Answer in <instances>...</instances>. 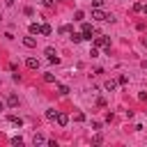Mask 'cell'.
<instances>
[{
	"label": "cell",
	"mask_w": 147,
	"mask_h": 147,
	"mask_svg": "<svg viewBox=\"0 0 147 147\" xmlns=\"http://www.w3.org/2000/svg\"><path fill=\"white\" fill-rule=\"evenodd\" d=\"M51 32H53V30H51V25H48V23H44V25H41V34H44V37H48Z\"/></svg>",
	"instance_id": "9a60e30c"
},
{
	"label": "cell",
	"mask_w": 147,
	"mask_h": 147,
	"mask_svg": "<svg viewBox=\"0 0 147 147\" xmlns=\"http://www.w3.org/2000/svg\"><path fill=\"white\" fill-rule=\"evenodd\" d=\"M145 44H147V39H145Z\"/></svg>",
	"instance_id": "f546056e"
},
{
	"label": "cell",
	"mask_w": 147,
	"mask_h": 147,
	"mask_svg": "<svg viewBox=\"0 0 147 147\" xmlns=\"http://www.w3.org/2000/svg\"><path fill=\"white\" fill-rule=\"evenodd\" d=\"M71 41L74 44H80L83 41V32H71Z\"/></svg>",
	"instance_id": "7c38bea8"
},
{
	"label": "cell",
	"mask_w": 147,
	"mask_h": 147,
	"mask_svg": "<svg viewBox=\"0 0 147 147\" xmlns=\"http://www.w3.org/2000/svg\"><path fill=\"white\" fill-rule=\"evenodd\" d=\"M25 64H28V69H39V60L37 57H28Z\"/></svg>",
	"instance_id": "52a82bcc"
},
{
	"label": "cell",
	"mask_w": 147,
	"mask_h": 147,
	"mask_svg": "<svg viewBox=\"0 0 147 147\" xmlns=\"http://www.w3.org/2000/svg\"><path fill=\"white\" fill-rule=\"evenodd\" d=\"M2 110H5V103H2V101H0V113H2Z\"/></svg>",
	"instance_id": "83f0119b"
},
{
	"label": "cell",
	"mask_w": 147,
	"mask_h": 147,
	"mask_svg": "<svg viewBox=\"0 0 147 147\" xmlns=\"http://www.w3.org/2000/svg\"><path fill=\"white\" fill-rule=\"evenodd\" d=\"M23 46L34 48V46H37V39H34V37H23Z\"/></svg>",
	"instance_id": "8992f818"
},
{
	"label": "cell",
	"mask_w": 147,
	"mask_h": 147,
	"mask_svg": "<svg viewBox=\"0 0 147 147\" xmlns=\"http://www.w3.org/2000/svg\"><path fill=\"white\" fill-rule=\"evenodd\" d=\"M83 16H85L83 11H76V14H74V21H83Z\"/></svg>",
	"instance_id": "7402d4cb"
},
{
	"label": "cell",
	"mask_w": 147,
	"mask_h": 147,
	"mask_svg": "<svg viewBox=\"0 0 147 147\" xmlns=\"http://www.w3.org/2000/svg\"><path fill=\"white\" fill-rule=\"evenodd\" d=\"M11 145H14V147H21V145H23V138H21V136H14V138H11Z\"/></svg>",
	"instance_id": "e0dca14e"
},
{
	"label": "cell",
	"mask_w": 147,
	"mask_h": 147,
	"mask_svg": "<svg viewBox=\"0 0 147 147\" xmlns=\"http://www.w3.org/2000/svg\"><path fill=\"white\" fill-rule=\"evenodd\" d=\"M142 11H145V14H147V5H142Z\"/></svg>",
	"instance_id": "f1b7e54d"
},
{
	"label": "cell",
	"mask_w": 147,
	"mask_h": 147,
	"mask_svg": "<svg viewBox=\"0 0 147 147\" xmlns=\"http://www.w3.org/2000/svg\"><path fill=\"white\" fill-rule=\"evenodd\" d=\"M44 2V7H53V0H41Z\"/></svg>",
	"instance_id": "484cf974"
},
{
	"label": "cell",
	"mask_w": 147,
	"mask_h": 147,
	"mask_svg": "<svg viewBox=\"0 0 147 147\" xmlns=\"http://www.w3.org/2000/svg\"><path fill=\"white\" fill-rule=\"evenodd\" d=\"M28 30H30V34H41V25L39 23H30Z\"/></svg>",
	"instance_id": "ba28073f"
},
{
	"label": "cell",
	"mask_w": 147,
	"mask_h": 147,
	"mask_svg": "<svg viewBox=\"0 0 147 147\" xmlns=\"http://www.w3.org/2000/svg\"><path fill=\"white\" fill-rule=\"evenodd\" d=\"M55 122H57L60 126H67V124H69V115H67V113H57V117H55Z\"/></svg>",
	"instance_id": "5b68a950"
},
{
	"label": "cell",
	"mask_w": 147,
	"mask_h": 147,
	"mask_svg": "<svg viewBox=\"0 0 147 147\" xmlns=\"http://www.w3.org/2000/svg\"><path fill=\"white\" fill-rule=\"evenodd\" d=\"M90 55H92V57H99V48H96V46H92V51H90Z\"/></svg>",
	"instance_id": "603a6c76"
},
{
	"label": "cell",
	"mask_w": 147,
	"mask_h": 147,
	"mask_svg": "<svg viewBox=\"0 0 147 147\" xmlns=\"http://www.w3.org/2000/svg\"><path fill=\"white\" fill-rule=\"evenodd\" d=\"M103 2H106V0H92V5H94V9H101V7H103Z\"/></svg>",
	"instance_id": "ffe728a7"
},
{
	"label": "cell",
	"mask_w": 147,
	"mask_h": 147,
	"mask_svg": "<svg viewBox=\"0 0 147 147\" xmlns=\"http://www.w3.org/2000/svg\"><path fill=\"white\" fill-rule=\"evenodd\" d=\"M80 32H83V39H87V41H92V37H96V30L92 28V23H83Z\"/></svg>",
	"instance_id": "6da1fadb"
},
{
	"label": "cell",
	"mask_w": 147,
	"mask_h": 147,
	"mask_svg": "<svg viewBox=\"0 0 147 147\" xmlns=\"http://www.w3.org/2000/svg\"><path fill=\"white\" fill-rule=\"evenodd\" d=\"M5 5H7V7H11V5H14V0H5Z\"/></svg>",
	"instance_id": "4316f807"
},
{
	"label": "cell",
	"mask_w": 147,
	"mask_h": 147,
	"mask_svg": "<svg viewBox=\"0 0 147 147\" xmlns=\"http://www.w3.org/2000/svg\"><path fill=\"white\" fill-rule=\"evenodd\" d=\"M74 119H76V122H85V115H83V113H76Z\"/></svg>",
	"instance_id": "44dd1931"
},
{
	"label": "cell",
	"mask_w": 147,
	"mask_h": 147,
	"mask_svg": "<svg viewBox=\"0 0 147 147\" xmlns=\"http://www.w3.org/2000/svg\"><path fill=\"white\" fill-rule=\"evenodd\" d=\"M92 18L94 21H115L110 14H106L103 9H92Z\"/></svg>",
	"instance_id": "7a4b0ae2"
},
{
	"label": "cell",
	"mask_w": 147,
	"mask_h": 147,
	"mask_svg": "<svg viewBox=\"0 0 147 147\" xmlns=\"http://www.w3.org/2000/svg\"><path fill=\"white\" fill-rule=\"evenodd\" d=\"M44 115H46V119H51V122H55V117H57V110H55V108H48V110H46Z\"/></svg>",
	"instance_id": "9c48e42d"
},
{
	"label": "cell",
	"mask_w": 147,
	"mask_h": 147,
	"mask_svg": "<svg viewBox=\"0 0 147 147\" xmlns=\"http://www.w3.org/2000/svg\"><path fill=\"white\" fill-rule=\"evenodd\" d=\"M46 57H48V62H60V57H57V53H55V48H46Z\"/></svg>",
	"instance_id": "277c9868"
},
{
	"label": "cell",
	"mask_w": 147,
	"mask_h": 147,
	"mask_svg": "<svg viewBox=\"0 0 147 147\" xmlns=\"http://www.w3.org/2000/svg\"><path fill=\"white\" fill-rule=\"evenodd\" d=\"M9 122H11L14 126H23V119H21V117H16V115H9Z\"/></svg>",
	"instance_id": "4fadbf2b"
},
{
	"label": "cell",
	"mask_w": 147,
	"mask_h": 147,
	"mask_svg": "<svg viewBox=\"0 0 147 147\" xmlns=\"http://www.w3.org/2000/svg\"><path fill=\"white\" fill-rule=\"evenodd\" d=\"M32 142H34V145H44V142H48V140L44 138V133H34V138H32Z\"/></svg>",
	"instance_id": "30bf717a"
},
{
	"label": "cell",
	"mask_w": 147,
	"mask_h": 147,
	"mask_svg": "<svg viewBox=\"0 0 147 147\" xmlns=\"http://www.w3.org/2000/svg\"><path fill=\"white\" fill-rule=\"evenodd\" d=\"M103 87H106L108 92H113V90L117 87V80H106V85H103Z\"/></svg>",
	"instance_id": "5bb4252c"
},
{
	"label": "cell",
	"mask_w": 147,
	"mask_h": 147,
	"mask_svg": "<svg viewBox=\"0 0 147 147\" xmlns=\"http://www.w3.org/2000/svg\"><path fill=\"white\" fill-rule=\"evenodd\" d=\"M133 11H142V5L140 2H133Z\"/></svg>",
	"instance_id": "d4e9b609"
},
{
	"label": "cell",
	"mask_w": 147,
	"mask_h": 147,
	"mask_svg": "<svg viewBox=\"0 0 147 147\" xmlns=\"http://www.w3.org/2000/svg\"><path fill=\"white\" fill-rule=\"evenodd\" d=\"M44 80H46V83H55V76H53V74H44Z\"/></svg>",
	"instance_id": "d6986e66"
},
{
	"label": "cell",
	"mask_w": 147,
	"mask_h": 147,
	"mask_svg": "<svg viewBox=\"0 0 147 147\" xmlns=\"http://www.w3.org/2000/svg\"><path fill=\"white\" fill-rule=\"evenodd\" d=\"M117 83H119V85H126V83H129V78H126V76H119V78H117Z\"/></svg>",
	"instance_id": "cb8c5ba5"
},
{
	"label": "cell",
	"mask_w": 147,
	"mask_h": 147,
	"mask_svg": "<svg viewBox=\"0 0 147 147\" xmlns=\"http://www.w3.org/2000/svg\"><path fill=\"white\" fill-rule=\"evenodd\" d=\"M57 92H60L62 96H67V94H69V87H67V85H60V87H57Z\"/></svg>",
	"instance_id": "ac0fdd59"
},
{
	"label": "cell",
	"mask_w": 147,
	"mask_h": 147,
	"mask_svg": "<svg viewBox=\"0 0 147 147\" xmlns=\"http://www.w3.org/2000/svg\"><path fill=\"white\" fill-rule=\"evenodd\" d=\"M7 106H11V108L18 106V96H16V94H9V96H7Z\"/></svg>",
	"instance_id": "8fae6325"
},
{
	"label": "cell",
	"mask_w": 147,
	"mask_h": 147,
	"mask_svg": "<svg viewBox=\"0 0 147 147\" xmlns=\"http://www.w3.org/2000/svg\"><path fill=\"white\" fill-rule=\"evenodd\" d=\"M94 46L96 48H108V37H101V34L94 37Z\"/></svg>",
	"instance_id": "3957f363"
},
{
	"label": "cell",
	"mask_w": 147,
	"mask_h": 147,
	"mask_svg": "<svg viewBox=\"0 0 147 147\" xmlns=\"http://www.w3.org/2000/svg\"><path fill=\"white\" fill-rule=\"evenodd\" d=\"M71 32H74L71 25H62V28H60V34H71Z\"/></svg>",
	"instance_id": "2e32d148"
}]
</instances>
